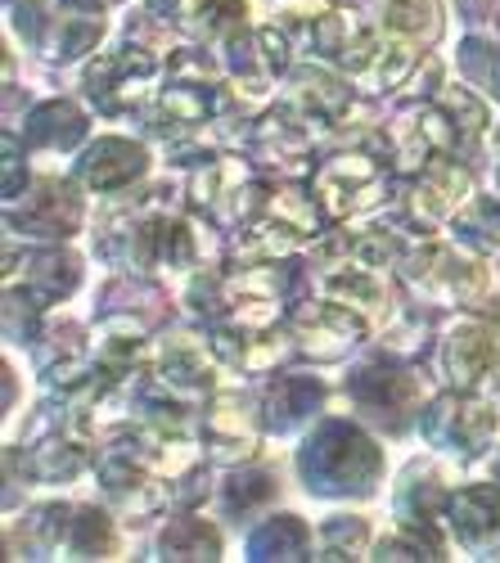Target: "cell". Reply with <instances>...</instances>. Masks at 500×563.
<instances>
[{
	"label": "cell",
	"instance_id": "6da1fadb",
	"mask_svg": "<svg viewBox=\"0 0 500 563\" xmlns=\"http://www.w3.org/2000/svg\"><path fill=\"white\" fill-rule=\"evenodd\" d=\"M141 167H145V154L135 150V145H126V140H104V145L90 154L86 176H90V185L109 190V185H118V180H131Z\"/></svg>",
	"mask_w": 500,
	"mask_h": 563
},
{
	"label": "cell",
	"instance_id": "7a4b0ae2",
	"mask_svg": "<svg viewBox=\"0 0 500 563\" xmlns=\"http://www.w3.org/2000/svg\"><path fill=\"white\" fill-rule=\"evenodd\" d=\"M456 528L465 541H482L478 532L500 537V496L496 492H465L456 500Z\"/></svg>",
	"mask_w": 500,
	"mask_h": 563
}]
</instances>
